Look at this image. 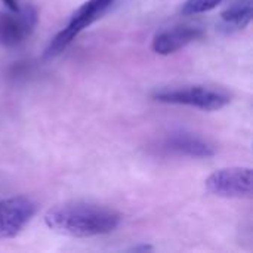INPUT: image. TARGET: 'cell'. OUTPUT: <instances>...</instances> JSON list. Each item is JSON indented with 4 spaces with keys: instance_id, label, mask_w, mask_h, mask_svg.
Instances as JSON below:
<instances>
[{
    "instance_id": "1",
    "label": "cell",
    "mask_w": 253,
    "mask_h": 253,
    "mask_svg": "<svg viewBox=\"0 0 253 253\" xmlns=\"http://www.w3.org/2000/svg\"><path fill=\"white\" fill-rule=\"evenodd\" d=\"M120 213L92 203L59 205L44 215L49 230L70 237H95L113 233L120 224Z\"/></svg>"
},
{
    "instance_id": "2",
    "label": "cell",
    "mask_w": 253,
    "mask_h": 253,
    "mask_svg": "<svg viewBox=\"0 0 253 253\" xmlns=\"http://www.w3.org/2000/svg\"><path fill=\"white\" fill-rule=\"evenodd\" d=\"M154 99L165 104L188 105L205 111L221 110L230 104V96L224 92L205 86H190L182 89H165L154 93Z\"/></svg>"
},
{
    "instance_id": "3",
    "label": "cell",
    "mask_w": 253,
    "mask_h": 253,
    "mask_svg": "<svg viewBox=\"0 0 253 253\" xmlns=\"http://www.w3.org/2000/svg\"><path fill=\"white\" fill-rule=\"evenodd\" d=\"M206 190L227 199H251L253 173L251 168H228L213 172L205 182Z\"/></svg>"
},
{
    "instance_id": "4",
    "label": "cell",
    "mask_w": 253,
    "mask_h": 253,
    "mask_svg": "<svg viewBox=\"0 0 253 253\" xmlns=\"http://www.w3.org/2000/svg\"><path fill=\"white\" fill-rule=\"evenodd\" d=\"M36 213V203L25 197L16 196L0 202V239L15 237Z\"/></svg>"
},
{
    "instance_id": "5",
    "label": "cell",
    "mask_w": 253,
    "mask_h": 253,
    "mask_svg": "<svg viewBox=\"0 0 253 253\" xmlns=\"http://www.w3.org/2000/svg\"><path fill=\"white\" fill-rule=\"evenodd\" d=\"M37 24V10L34 6H27L15 13L0 12V44L13 47L22 43Z\"/></svg>"
},
{
    "instance_id": "6",
    "label": "cell",
    "mask_w": 253,
    "mask_h": 253,
    "mask_svg": "<svg viewBox=\"0 0 253 253\" xmlns=\"http://www.w3.org/2000/svg\"><path fill=\"white\" fill-rule=\"evenodd\" d=\"M203 37V31L197 27H175L159 33L153 40V50L159 55H170L187 44Z\"/></svg>"
},
{
    "instance_id": "7",
    "label": "cell",
    "mask_w": 253,
    "mask_h": 253,
    "mask_svg": "<svg viewBox=\"0 0 253 253\" xmlns=\"http://www.w3.org/2000/svg\"><path fill=\"white\" fill-rule=\"evenodd\" d=\"M166 153L176 156H187L196 159H208L215 154L212 145H209L202 138L193 136L190 133H173L166 138L162 144Z\"/></svg>"
},
{
    "instance_id": "8",
    "label": "cell",
    "mask_w": 253,
    "mask_h": 253,
    "mask_svg": "<svg viewBox=\"0 0 253 253\" xmlns=\"http://www.w3.org/2000/svg\"><path fill=\"white\" fill-rule=\"evenodd\" d=\"M252 0H239L221 13V27L227 33L246 28L252 21Z\"/></svg>"
},
{
    "instance_id": "9",
    "label": "cell",
    "mask_w": 253,
    "mask_h": 253,
    "mask_svg": "<svg viewBox=\"0 0 253 253\" xmlns=\"http://www.w3.org/2000/svg\"><path fill=\"white\" fill-rule=\"evenodd\" d=\"M221 3L222 0H187L182 4L181 12L182 15H197V13L212 10Z\"/></svg>"
},
{
    "instance_id": "10",
    "label": "cell",
    "mask_w": 253,
    "mask_h": 253,
    "mask_svg": "<svg viewBox=\"0 0 253 253\" xmlns=\"http://www.w3.org/2000/svg\"><path fill=\"white\" fill-rule=\"evenodd\" d=\"M1 1L7 6V9H9L10 12H18V10H19L18 0H1Z\"/></svg>"
},
{
    "instance_id": "11",
    "label": "cell",
    "mask_w": 253,
    "mask_h": 253,
    "mask_svg": "<svg viewBox=\"0 0 253 253\" xmlns=\"http://www.w3.org/2000/svg\"><path fill=\"white\" fill-rule=\"evenodd\" d=\"M92 3H95V4H98V6H102V7H110L111 4H113V1L114 0H90Z\"/></svg>"
},
{
    "instance_id": "12",
    "label": "cell",
    "mask_w": 253,
    "mask_h": 253,
    "mask_svg": "<svg viewBox=\"0 0 253 253\" xmlns=\"http://www.w3.org/2000/svg\"><path fill=\"white\" fill-rule=\"evenodd\" d=\"M132 252H148V251H153L151 246H147V245H142V246H135L130 249Z\"/></svg>"
}]
</instances>
